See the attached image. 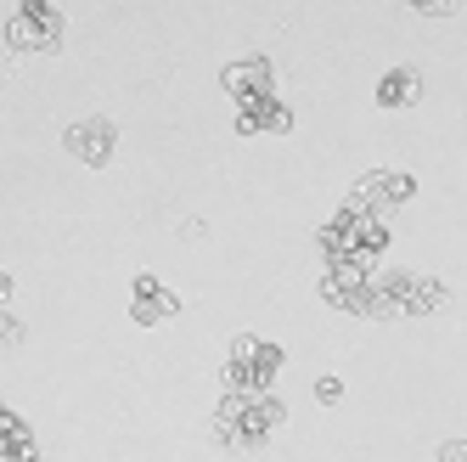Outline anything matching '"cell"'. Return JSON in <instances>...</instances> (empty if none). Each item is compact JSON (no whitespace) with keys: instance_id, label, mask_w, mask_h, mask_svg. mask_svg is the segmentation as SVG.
<instances>
[{"instance_id":"obj_1","label":"cell","mask_w":467,"mask_h":462,"mask_svg":"<svg viewBox=\"0 0 467 462\" xmlns=\"http://www.w3.org/2000/svg\"><path fill=\"white\" fill-rule=\"evenodd\" d=\"M62 40V17L46 6V0H23L12 17V46L17 51H51Z\"/></svg>"},{"instance_id":"obj_2","label":"cell","mask_w":467,"mask_h":462,"mask_svg":"<svg viewBox=\"0 0 467 462\" xmlns=\"http://www.w3.org/2000/svg\"><path fill=\"white\" fill-rule=\"evenodd\" d=\"M68 147H74L79 158H90V163H96V158H108V147H113V130H108L102 119H96V124H79L74 136H68Z\"/></svg>"},{"instance_id":"obj_3","label":"cell","mask_w":467,"mask_h":462,"mask_svg":"<svg viewBox=\"0 0 467 462\" xmlns=\"http://www.w3.org/2000/svg\"><path fill=\"white\" fill-rule=\"evenodd\" d=\"M411 96V74H389V85H383V102H406Z\"/></svg>"},{"instance_id":"obj_4","label":"cell","mask_w":467,"mask_h":462,"mask_svg":"<svg viewBox=\"0 0 467 462\" xmlns=\"http://www.w3.org/2000/svg\"><path fill=\"white\" fill-rule=\"evenodd\" d=\"M411 6H422V12H451L456 0H411Z\"/></svg>"}]
</instances>
